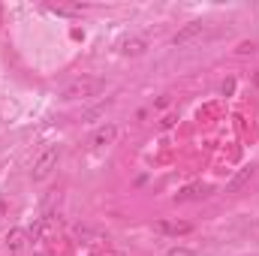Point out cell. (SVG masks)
<instances>
[{
	"instance_id": "cell-1",
	"label": "cell",
	"mask_w": 259,
	"mask_h": 256,
	"mask_svg": "<svg viewBox=\"0 0 259 256\" xmlns=\"http://www.w3.org/2000/svg\"><path fill=\"white\" fill-rule=\"evenodd\" d=\"M103 88H106V81H103V78H75V81H69L64 91H61V100H64V103L88 100V97H97Z\"/></svg>"
},
{
	"instance_id": "cell-2",
	"label": "cell",
	"mask_w": 259,
	"mask_h": 256,
	"mask_svg": "<svg viewBox=\"0 0 259 256\" xmlns=\"http://www.w3.org/2000/svg\"><path fill=\"white\" fill-rule=\"evenodd\" d=\"M58 160H61V145H49L36 160H33V169H30V178L33 181H46L55 169H58Z\"/></svg>"
},
{
	"instance_id": "cell-3",
	"label": "cell",
	"mask_w": 259,
	"mask_h": 256,
	"mask_svg": "<svg viewBox=\"0 0 259 256\" xmlns=\"http://www.w3.org/2000/svg\"><path fill=\"white\" fill-rule=\"evenodd\" d=\"M202 36H208V24H205V21H190V24H184V27L172 36V46H175V49H187V46L199 42Z\"/></svg>"
},
{
	"instance_id": "cell-4",
	"label": "cell",
	"mask_w": 259,
	"mask_h": 256,
	"mask_svg": "<svg viewBox=\"0 0 259 256\" xmlns=\"http://www.w3.org/2000/svg\"><path fill=\"white\" fill-rule=\"evenodd\" d=\"M157 229H160L163 235H172V238L193 232V226H190V223H184V220H160V223H157Z\"/></svg>"
},
{
	"instance_id": "cell-5",
	"label": "cell",
	"mask_w": 259,
	"mask_h": 256,
	"mask_svg": "<svg viewBox=\"0 0 259 256\" xmlns=\"http://www.w3.org/2000/svg\"><path fill=\"white\" fill-rule=\"evenodd\" d=\"M253 175H256V169L253 166H247V169H238L232 178H229V184H226V193H238L244 184H250L253 181Z\"/></svg>"
},
{
	"instance_id": "cell-6",
	"label": "cell",
	"mask_w": 259,
	"mask_h": 256,
	"mask_svg": "<svg viewBox=\"0 0 259 256\" xmlns=\"http://www.w3.org/2000/svg\"><path fill=\"white\" fill-rule=\"evenodd\" d=\"M115 136H118V127L115 124H106V127H100L91 136V148H106V145L115 142Z\"/></svg>"
},
{
	"instance_id": "cell-7",
	"label": "cell",
	"mask_w": 259,
	"mask_h": 256,
	"mask_svg": "<svg viewBox=\"0 0 259 256\" xmlns=\"http://www.w3.org/2000/svg\"><path fill=\"white\" fill-rule=\"evenodd\" d=\"M3 244H6V250H9L12 256L21 253L24 244H27V232H24V229H9V235L3 238Z\"/></svg>"
},
{
	"instance_id": "cell-8",
	"label": "cell",
	"mask_w": 259,
	"mask_h": 256,
	"mask_svg": "<svg viewBox=\"0 0 259 256\" xmlns=\"http://www.w3.org/2000/svg\"><path fill=\"white\" fill-rule=\"evenodd\" d=\"M145 49H148V42H145L142 36H127V39H121V52H124V55H130V58L145 55Z\"/></svg>"
},
{
	"instance_id": "cell-9",
	"label": "cell",
	"mask_w": 259,
	"mask_h": 256,
	"mask_svg": "<svg viewBox=\"0 0 259 256\" xmlns=\"http://www.w3.org/2000/svg\"><path fill=\"white\" fill-rule=\"evenodd\" d=\"M112 103H115V100L109 97V100H103V103L91 106L88 112H81V121H97V118H103V115H106V109H112Z\"/></svg>"
},
{
	"instance_id": "cell-10",
	"label": "cell",
	"mask_w": 259,
	"mask_h": 256,
	"mask_svg": "<svg viewBox=\"0 0 259 256\" xmlns=\"http://www.w3.org/2000/svg\"><path fill=\"white\" fill-rule=\"evenodd\" d=\"M199 196H205V187L202 184H190V187H184V190L175 196V202H193Z\"/></svg>"
},
{
	"instance_id": "cell-11",
	"label": "cell",
	"mask_w": 259,
	"mask_h": 256,
	"mask_svg": "<svg viewBox=\"0 0 259 256\" xmlns=\"http://www.w3.org/2000/svg\"><path fill=\"white\" fill-rule=\"evenodd\" d=\"M169 256H196V250H190V247H172Z\"/></svg>"
},
{
	"instance_id": "cell-12",
	"label": "cell",
	"mask_w": 259,
	"mask_h": 256,
	"mask_svg": "<svg viewBox=\"0 0 259 256\" xmlns=\"http://www.w3.org/2000/svg\"><path fill=\"white\" fill-rule=\"evenodd\" d=\"M253 49H256L253 42H241V46H238V55H247V52H253Z\"/></svg>"
},
{
	"instance_id": "cell-13",
	"label": "cell",
	"mask_w": 259,
	"mask_h": 256,
	"mask_svg": "<svg viewBox=\"0 0 259 256\" xmlns=\"http://www.w3.org/2000/svg\"><path fill=\"white\" fill-rule=\"evenodd\" d=\"M172 124H175V115H166V118L160 121V127H163V130H169V127H172Z\"/></svg>"
}]
</instances>
